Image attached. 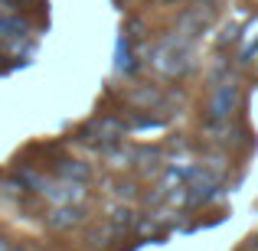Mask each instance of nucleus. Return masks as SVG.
Returning <instances> with one entry per match:
<instances>
[{
  "label": "nucleus",
  "instance_id": "obj_1",
  "mask_svg": "<svg viewBox=\"0 0 258 251\" xmlns=\"http://www.w3.org/2000/svg\"><path fill=\"white\" fill-rule=\"evenodd\" d=\"M13 251H20V248H13Z\"/></svg>",
  "mask_w": 258,
  "mask_h": 251
}]
</instances>
